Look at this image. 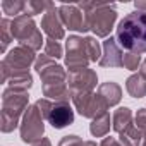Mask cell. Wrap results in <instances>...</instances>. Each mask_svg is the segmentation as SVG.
<instances>
[{"label": "cell", "instance_id": "1", "mask_svg": "<svg viewBox=\"0 0 146 146\" xmlns=\"http://www.w3.org/2000/svg\"><path fill=\"white\" fill-rule=\"evenodd\" d=\"M35 69L41 78L43 83V95L48 100H55V102H65L69 103L70 91L67 86V72L64 70L62 65L55 64L53 58L46 57V55H38L36 62H35Z\"/></svg>", "mask_w": 146, "mask_h": 146}, {"label": "cell", "instance_id": "2", "mask_svg": "<svg viewBox=\"0 0 146 146\" xmlns=\"http://www.w3.org/2000/svg\"><path fill=\"white\" fill-rule=\"evenodd\" d=\"M115 40L120 48L131 53H146V12L134 11L124 16L117 24Z\"/></svg>", "mask_w": 146, "mask_h": 146}, {"label": "cell", "instance_id": "3", "mask_svg": "<svg viewBox=\"0 0 146 146\" xmlns=\"http://www.w3.org/2000/svg\"><path fill=\"white\" fill-rule=\"evenodd\" d=\"M78 7L86 12L88 29L93 31L96 38H108L113 24L117 21L115 4H102V2H81Z\"/></svg>", "mask_w": 146, "mask_h": 146}, {"label": "cell", "instance_id": "4", "mask_svg": "<svg viewBox=\"0 0 146 146\" xmlns=\"http://www.w3.org/2000/svg\"><path fill=\"white\" fill-rule=\"evenodd\" d=\"M29 107L28 91H16L5 88L2 93V132H12L21 122V115Z\"/></svg>", "mask_w": 146, "mask_h": 146}, {"label": "cell", "instance_id": "5", "mask_svg": "<svg viewBox=\"0 0 146 146\" xmlns=\"http://www.w3.org/2000/svg\"><path fill=\"white\" fill-rule=\"evenodd\" d=\"M36 62V55L31 48L17 45L12 48L2 60V83H7L11 78L29 72V65Z\"/></svg>", "mask_w": 146, "mask_h": 146}, {"label": "cell", "instance_id": "6", "mask_svg": "<svg viewBox=\"0 0 146 146\" xmlns=\"http://www.w3.org/2000/svg\"><path fill=\"white\" fill-rule=\"evenodd\" d=\"M45 117L43 113L40 112L38 105H29L28 110L24 112L23 115V120H21V139L24 143H36L43 137V132H45Z\"/></svg>", "mask_w": 146, "mask_h": 146}, {"label": "cell", "instance_id": "7", "mask_svg": "<svg viewBox=\"0 0 146 146\" xmlns=\"http://www.w3.org/2000/svg\"><path fill=\"white\" fill-rule=\"evenodd\" d=\"M90 64H91V60H90V55L86 50L84 38L76 36V35L69 36L67 43H65V65H67L69 72L88 69Z\"/></svg>", "mask_w": 146, "mask_h": 146}, {"label": "cell", "instance_id": "8", "mask_svg": "<svg viewBox=\"0 0 146 146\" xmlns=\"http://www.w3.org/2000/svg\"><path fill=\"white\" fill-rule=\"evenodd\" d=\"M74 103L76 110L79 112V115L86 117V119H96L103 113H107V103L103 102V98L98 93H83V95H74L70 98Z\"/></svg>", "mask_w": 146, "mask_h": 146}, {"label": "cell", "instance_id": "9", "mask_svg": "<svg viewBox=\"0 0 146 146\" xmlns=\"http://www.w3.org/2000/svg\"><path fill=\"white\" fill-rule=\"evenodd\" d=\"M96 83H98V76L93 69L69 72V76H67V86H69L70 96L83 95V93H93V90L96 88Z\"/></svg>", "mask_w": 146, "mask_h": 146}, {"label": "cell", "instance_id": "10", "mask_svg": "<svg viewBox=\"0 0 146 146\" xmlns=\"http://www.w3.org/2000/svg\"><path fill=\"white\" fill-rule=\"evenodd\" d=\"M58 14L62 19L64 28L70 29V31H79V33H86L88 29V19H86V12H83L78 5H67L62 4L58 7Z\"/></svg>", "mask_w": 146, "mask_h": 146}, {"label": "cell", "instance_id": "11", "mask_svg": "<svg viewBox=\"0 0 146 146\" xmlns=\"http://www.w3.org/2000/svg\"><path fill=\"white\" fill-rule=\"evenodd\" d=\"M41 31L48 36V40L58 41V40L65 38V28L62 24L58 7H52L43 14V17H41Z\"/></svg>", "mask_w": 146, "mask_h": 146}, {"label": "cell", "instance_id": "12", "mask_svg": "<svg viewBox=\"0 0 146 146\" xmlns=\"http://www.w3.org/2000/svg\"><path fill=\"white\" fill-rule=\"evenodd\" d=\"M46 120L48 124H52L53 129H64L74 122V110L65 102H53L46 115Z\"/></svg>", "mask_w": 146, "mask_h": 146}, {"label": "cell", "instance_id": "13", "mask_svg": "<svg viewBox=\"0 0 146 146\" xmlns=\"http://www.w3.org/2000/svg\"><path fill=\"white\" fill-rule=\"evenodd\" d=\"M38 31L33 17L26 16V14H21L17 17H14L11 21V33H12V38L19 41V45H24L26 41H29L35 33Z\"/></svg>", "mask_w": 146, "mask_h": 146}, {"label": "cell", "instance_id": "14", "mask_svg": "<svg viewBox=\"0 0 146 146\" xmlns=\"http://www.w3.org/2000/svg\"><path fill=\"white\" fill-rule=\"evenodd\" d=\"M102 48L103 53L98 62L100 67H124V52L115 38H105Z\"/></svg>", "mask_w": 146, "mask_h": 146}, {"label": "cell", "instance_id": "15", "mask_svg": "<svg viewBox=\"0 0 146 146\" xmlns=\"http://www.w3.org/2000/svg\"><path fill=\"white\" fill-rule=\"evenodd\" d=\"M98 95L103 98L107 107H115L122 100V88L113 81H107L98 86Z\"/></svg>", "mask_w": 146, "mask_h": 146}, {"label": "cell", "instance_id": "16", "mask_svg": "<svg viewBox=\"0 0 146 146\" xmlns=\"http://www.w3.org/2000/svg\"><path fill=\"white\" fill-rule=\"evenodd\" d=\"M132 112H131V108H127V107H119L115 112H113V115H112V129L117 132V134H120V132H124L129 125H132Z\"/></svg>", "mask_w": 146, "mask_h": 146}, {"label": "cell", "instance_id": "17", "mask_svg": "<svg viewBox=\"0 0 146 146\" xmlns=\"http://www.w3.org/2000/svg\"><path fill=\"white\" fill-rule=\"evenodd\" d=\"M125 90L132 98H143L146 96V79L139 74H132L125 81Z\"/></svg>", "mask_w": 146, "mask_h": 146}, {"label": "cell", "instance_id": "18", "mask_svg": "<svg viewBox=\"0 0 146 146\" xmlns=\"http://www.w3.org/2000/svg\"><path fill=\"white\" fill-rule=\"evenodd\" d=\"M143 139H144V134L134 124L129 125L124 132L119 134V143L122 146H141L143 144Z\"/></svg>", "mask_w": 146, "mask_h": 146}, {"label": "cell", "instance_id": "19", "mask_svg": "<svg viewBox=\"0 0 146 146\" xmlns=\"http://www.w3.org/2000/svg\"><path fill=\"white\" fill-rule=\"evenodd\" d=\"M110 124H112V122H110V113L107 112V113H103V115L93 119V122L90 124V132H91L95 137H103V136L108 134Z\"/></svg>", "mask_w": 146, "mask_h": 146}, {"label": "cell", "instance_id": "20", "mask_svg": "<svg viewBox=\"0 0 146 146\" xmlns=\"http://www.w3.org/2000/svg\"><path fill=\"white\" fill-rule=\"evenodd\" d=\"M31 86H33V78L29 72H26V74H19V76L11 78L7 88H12L16 91H28Z\"/></svg>", "mask_w": 146, "mask_h": 146}, {"label": "cell", "instance_id": "21", "mask_svg": "<svg viewBox=\"0 0 146 146\" xmlns=\"http://www.w3.org/2000/svg\"><path fill=\"white\" fill-rule=\"evenodd\" d=\"M52 7H55V4H52V2H38V0H29V2H26L24 14L29 16V17H33L36 14H45Z\"/></svg>", "mask_w": 146, "mask_h": 146}, {"label": "cell", "instance_id": "22", "mask_svg": "<svg viewBox=\"0 0 146 146\" xmlns=\"http://www.w3.org/2000/svg\"><path fill=\"white\" fill-rule=\"evenodd\" d=\"M84 43H86V50H88L90 60H91V62H100L102 53H103V48H102V45L96 41V38H95V36H86V38H84Z\"/></svg>", "mask_w": 146, "mask_h": 146}, {"label": "cell", "instance_id": "23", "mask_svg": "<svg viewBox=\"0 0 146 146\" xmlns=\"http://www.w3.org/2000/svg\"><path fill=\"white\" fill-rule=\"evenodd\" d=\"M24 7H26V2H21V0H16V2H12V0H4L2 2V11L4 14L7 16H21L24 14Z\"/></svg>", "mask_w": 146, "mask_h": 146}, {"label": "cell", "instance_id": "24", "mask_svg": "<svg viewBox=\"0 0 146 146\" xmlns=\"http://www.w3.org/2000/svg\"><path fill=\"white\" fill-rule=\"evenodd\" d=\"M0 26H2V28H0V33H2V45H0V50L5 52L7 46H9V43L14 40L12 33H11V21L7 17H4L2 21H0Z\"/></svg>", "mask_w": 146, "mask_h": 146}, {"label": "cell", "instance_id": "25", "mask_svg": "<svg viewBox=\"0 0 146 146\" xmlns=\"http://www.w3.org/2000/svg\"><path fill=\"white\" fill-rule=\"evenodd\" d=\"M45 55L50 57V58H60L64 55V50H62V45L55 40H46L45 43Z\"/></svg>", "mask_w": 146, "mask_h": 146}, {"label": "cell", "instance_id": "26", "mask_svg": "<svg viewBox=\"0 0 146 146\" xmlns=\"http://www.w3.org/2000/svg\"><path fill=\"white\" fill-rule=\"evenodd\" d=\"M141 62H143L141 55L131 53V52L124 53V67H125V69H129V70H137L139 65H141Z\"/></svg>", "mask_w": 146, "mask_h": 146}, {"label": "cell", "instance_id": "27", "mask_svg": "<svg viewBox=\"0 0 146 146\" xmlns=\"http://www.w3.org/2000/svg\"><path fill=\"white\" fill-rule=\"evenodd\" d=\"M134 125L146 136V108H139L134 115Z\"/></svg>", "mask_w": 146, "mask_h": 146}, {"label": "cell", "instance_id": "28", "mask_svg": "<svg viewBox=\"0 0 146 146\" xmlns=\"http://www.w3.org/2000/svg\"><path fill=\"white\" fill-rule=\"evenodd\" d=\"M83 139L76 134H70V136H64L58 143V146H83Z\"/></svg>", "mask_w": 146, "mask_h": 146}, {"label": "cell", "instance_id": "29", "mask_svg": "<svg viewBox=\"0 0 146 146\" xmlns=\"http://www.w3.org/2000/svg\"><path fill=\"white\" fill-rule=\"evenodd\" d=\"M100 146H122V144L115 137H103V141L100 143Z\"/></svg>", "mask_w": 146, "mask_h": 146}, {"label": "cell", "instance_id": "30", "mask_svg": "<svg viewBox=\"0 0 146 146\" xmlns=\"http://www.w3.org/2000/svg\"><path fill=\"white\" fill-rule=\"evenodd\" d=\"M134 7H136V11L146 12V0H136V2H134Z\"/></svg>", "mask_w": 146, "mask_h": 146}, {"label": "cell", "instance_id": "31", "mask_svg": "<svg viewBox=\"0 0 146 146\" xmlns=\"http://www.w3.org/2000/svg\"><path fill=\"white\" fill-rule=\"evenodd\" d=\"M31 146H52V143H50V139H48V137H41L40 141L33 143Z\"/></svg>", "mask_w": 146, "mask_h": 146}, {"label": "cell", "instance_id": "32", "mask_svg": "<svg viewBox=\"0 0 146 146\" xmlns=\"http://www.w3.org/2000/svg\"><path fill=\"white\" fill-rule=\"evenodd\" d=\"M139 74L146 79V58H143V62H141V65H139Z\"/></svg>", "mask_w": 146, "mask_h": 146}, {"label": "cell", "instance_id": "33", "mask_svg": "<svg viewBox=\"0 0 146 146\" xmlns=\"http://www.w3.org/2000/svg\"><path fill=\"white\" fill-rule=\"evenodd\" d=\"M83 146H96V143H95V141H84Z\"/></svg>", "mask_w": 146, "mask_h": 146}, {"label": "cell", "instance_id": "34", "mask_svg": "<svg viewBox=\"0 0 146 146\" xmlns=\"http://www.w3.org/2000/svg\"><path fill=\"white\" fill-rule=\"evenodd\" d=\"M141 146H146V136H144V139H143V144Z\"/></svg>", "mask_w": 146, "mask_h": 146}]
</instances>
